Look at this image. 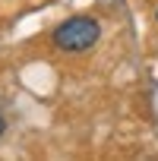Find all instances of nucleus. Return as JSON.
<instances>
[{
  "mask_svg": "<svg viewBox=\"0 0 158 161\" xmlns=\"http://www.w3.org/2000/svg\"><path fill=\"white\" fill-rule=\"evenodd\" d=\"M3 133H7V120H3V117H0V136H3Z\"/></svg>",
  "mask_w": 158,
  "mask_h": 161,
  "instance_id": "f03ea898",
  "label": "nucleus"
},
{
  "mask_svg": "<svg viewBox=\"0 0 158 161\" xmlns=\"http://www.w3.org/2000/svg\"><path fill=\"white\" fill-rule=\"evenodd\" d=\"M155 19H158V13H155Z\"/></svg>",
  "mask_w": 158,
  "mask_h": 161,
  "instance_id": "7ed1b4c3",
  "label": "nucleus"
},
{
  "mask_svg": "<svg viewBox=\"0 0 158 161\" xmlns=\"http://www.w3.org/2000/svg\"><path fill=\"white\" fill-rule=\"evenodd\" d=\"M98 38H101V25L89 16H73L54 29V44L60 51H70V54L89 51L92 44H98Z\"/></svg>",
  "mask_w": 158,
  "mask_h": 161,
  "instance_id": "f257e3e1",
  "label": "nucleus"
}]
</instances>
